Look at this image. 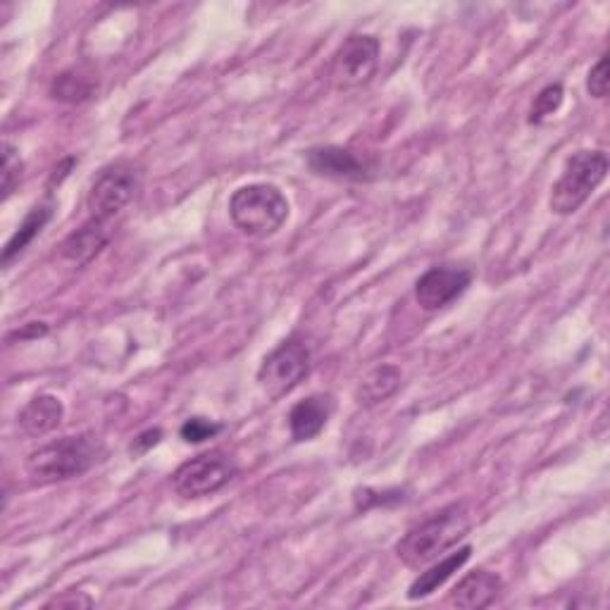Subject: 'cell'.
<instances>
[{
	"label": "cell",
	"instance_id": "6da1fadb",
	"mask_svg": "<svg viewBox=\"0 0 610 610\" xmlns=\"http://www.w3.org/2000/svg\"><path fill=\"white\" fill-rule=\"evenodd\" d=\"M470 518L463 506H449L441 513L413 527L399 543H396V556H399L406 568L420 570L424 566L458 547L470 534Z\"/></svg>",
	"mask_w": 610,
	"mask_h": 610
},
{
	"label": "cell",
	"instance_id": "7a4b0ae2",
	"mask_svg": "<svg viewBox=\"0 0 610 610\" xmlns=\"http://www.w3.org/2000/svg\"><path fill=\"white\" fill-rule=\"evenodd\" d=\"M101 441L91 434L62 437L31 451L24 460V468L34 482L53 484L74 480V477L89 472L96 466V460L101 458Z\"/></svg>",
	"mask_w": 610,
	"mask_h": 610
},
{
	"label": "cell",
	"instance_id": "3957f363",
	"mask_svg": "<svg viewBox=\"0 0 610 610\" xmlns=\"http://www.w3.org/2000/svg\"><path fill=\"white\" fill-rule=\"evenodd\" d=\"M289 201L274 184H246L229 198V218L241 234L251 239H268L277 234L289 220Z\"/></svg>",
	"mask_w": 610,
	"mask_h": 610
},
{
	"label": "cell",
	"instance_id": "277c9868",
	"mask_svg": "<svg viewBox=\"0 0 610 610\" xmlns=\"http://www.w3.org/2000/svg\"><path fill=\"white\" fill-rule=\"evenodd\" d=\"M606 174L608 156L603 151H577L568 158L563 174L551 189V210L556 216H572L603 184Z\"/></svg>",
	"mask_w": 610,
	"mask_h": 610
},
{
	"label": "cell",
	"instance_id": "5b68a950",
	"mask_svg": "<svg viewBox=\"0 0 610 610\" xmlns=\"http://www.w3.org/2000/svg\"><path fill=\"white\" fill-rule=\"evenodd\" d=\"M239 472L234 458L216 449L181 463L172 474V489L181 499H206L224 489Z\"/></svg>",
	"mask_w": 610,
	"mask_h": 610
},
{
	"label": "cell",
	"instance_id": "8992f818",
	"mask_svg": "<svg viewBox=\"0 0 610 610\" xmlns=\"http://www.w3.org/2000/svg\"><path fill=\"white\" fill-rule=\"evenodd\" d=\"M310 372V349L301 339H287L262 360L258 384L268 399L277 401L299 387Z\"/></svg>",
	"mask_w": 610,
	"mask_h": 610
},
{
	"label": "cell",
	"instance_id": "52a82bcc",
	"mask_svg": "<svg viewBox=\"0 0 610 610\" xmlns=\"http://www.w3.org/2000/svg\"><path fill=\"white\" fill-rule=\"evenodd\" d=\"M139 189V172L134 164L129 162H112L108 168L98 172L91 181V189L87 196V208L93 220L108 222L118 218L120 212L134 201V193Z\"/></svg>",
	"mask_w": 610,
	"mask_h": 610
},
{
	"label": "cell",
	"instance_id": "ba28073f",
	"mask_svg": "<svg viewBox=\"0 0 610 610\" xmlns=\"http://www.w3.org/2000/svg\"><path fill=\"white\" fill-rule=\"evenodd\" d=\"M379 68V41L370 34H353L346 39L334 53L332 77L339 91H356L370 84Z\"/></svg>",
	"mask_w": 610,
	"mask_h": 610
},
{
	"label": "cell",
	"instance_id": "9c48e42d",
	"mask_svg": "<svg viewBox=\"0 0 610 610\" xmlns=\"http://www.w3.org/2000/svg\"><path fill=\"white\" fill-rule=\"evenodd\" d=\"M472 284V272L458 266H437L416 282V301L424 312H437L460 299Z\"/></svg>",
	"mask_w": 610,
	"mask_h": 610
},
{
	"label": "cell",
	"instance_id": "30bf717a",
	"mask_svg": "<svg viewBox=\"0 0 610 610\" xmlns=\"http://www.w3.org/2000/svg\"><path fill=\"white\" fill-rule=\"evenodd\" d=\"M312 174L337 181H370L372 164L343 146H316L306 153Z\"/></svg>",
	"mask_w": 610,
	"mask_h": 610
},
{
	"label": "cell",
	"instance_id": "8fae6325",
	"mask_svg": "<svg viewBox=\"0 0 610 610\" xmlns=\"http://www.w3.org/2000/svg\"><path fill=\"white\" fill-rule=\"evenodd\" d=\"M501 591H503V580L497 572L474 570V572H468L463 580L451 589L449 603L466 610H480L497 603Z\"/></svg>",
	"mask_w": 610,
	"mask_h": 610
},
{
	"label": "cell",
	"instance_id": "7c38bea8",
	"mask_svg": "<svg viewBox=\"0 0 610 610\" xmlns=\"http://www.w3.org/2000/svg\"><path fill=\"white\" fill-rule=\"evenodd\" d=\"M334 413V399L329 393H316L299 401L289 413V432L293 441L316 439Z\"/></svg>",
	"mask_w": 610,
	"mask_h": 610
},
{
	"label": "cell",
	"instance_id": "4fadbf2b",
	"mask_svg": "<svg viewBox=\"0 0 610 610\" xmlns=\"http://www.w3.org/2000/svg\"><path fill=\"white\" fill-rule=\"evenodd\" d=\"M62 418H64V406L58 396L41 393V396H34V399L20 410L18 424L24 437L37 439L58 430Z\"/></svg>",
	"mask_w": 610,
	"mask_h": 610
},
{
	"label": "cell",
	"instance_id": "5bb4252c",
	"mask_svg": "<svg viewBox=\"0 0 610 610\" xmlns=\"http://www.w3.org/2000/svg\"><path fill=\"white\" fill-rule=\"evenodd\" d=\"M108 241H110L108 222L91 218L87 224H81L77 232H72L62 241L60 253L64 260L74 262V266H89L96 256H101Z\"/></svg>",
	"mask_w": 610,
	"mask_h": 610
},
{
	"label": "cell",
	"instance_id": "9a60e30c",
	"mask_svg": "<svg viewBox=\"0 0 610 610\" xmlns=\"http://www.w3.org/2000/svg\"><path fill=\"white\" fill-rule=\"evenodd\" d=\"M470 556H472V547H460L458 551L449 553L447 558H441L439 563H434V566L430 563V568H427L424 572H420L418 580L410 584L408 599L410 601H420V599L432 597L437 589H441L443 584H447L451 577L468 563Z\"/></svg>",
	"mask_w": 610,
	"mask_h": 610
},
{
	"label": "cell",
	"instance_id": "2e32d148",
	"mask_svg": "<svg viewBox=\"0 0 610 610\" xmlns=\"http://www.w3.org/2000/svg\"><path fill=\"white\" fill-rule=\"evenodd\" d=\"M401 379L403 374L396 366H377L362 377V382L356 391V399L362 408H374L389 401L391 396L401 389Z\"/></svg>",
	"mask_w": 610,
	"mask_h": 610
},
{
	"label": "cell",
	"instance_id": "e0dca14e",
	"mask_svg": "<svg viewBox=\"0 0 610 610\" xmlns=\"http://www.w3.org/2000/svg\"><path fill=\"white\" fill-rule=\"evenodd\" d=\"M51 216H53V206H37L27 212V218L18 227V232L12 234V239L6 243V249H3V266L6 268H10L12 260L22 256L27 246L43 232V227L48 224V220H51Z\"/></svg>",
	"mask_w": 610,
	"mask_h": 610
},
{
	"label": "cell",
	"instance_id": "ac0fdd59",
	"mask_svg": "<svg viewBox=\"0 0 610 610\" xmlns=\"http://www.w3.org/2000/svg\"><path fill=\"white\" fill-rule=\"evenodd\" d=\"M96 84L91 77H84L81 72H62L60 77H56V81L51 84V96L56 101L62 103H81L91 98Z\"/></svg>",
	"mask_w": 610,
	"mask_h": 610
},
{
	"label": "cell",
	"instance_id": "d6986e66",
	"mask_svg": "<svg viewBox=\"0 0 610 610\" xmlns=\"http://www.w3.org/2000/svg\"><path fill=\"white\" fill-rule=\"evenodd\" d=\"M563 106V87L560 84H549L539 91L534 98V103L530 108V124H541L543 120H549L551 114L558 112V108Z\"/></svg>",
	"mask_w": 610,
	"mask_h": 610
},
{
	"label": "cell",
	"instance_id": "ffe728a7",
	"mask_svg": "<svg viewBox=\"0 0 610 610\" xmlns=\"http://www.w3.org/2000/svg\"><path fill=\"white\" fill-rule=\"evenodd\" d=\"M22 170H24V164H22L20 151L10 141H6L3 143V201H8L12 191L18 189L20 179H22Z\"/></svg>",
	"mask_w": 610,
	"mask_h": 610
},
{
	"label": "cell",
	"instance_id": "44dd1931",
	"mask_svg": "<svg viewBox=\"0 0 610 610\" xmlns=\"http://www.w3.org/2000/svg\"><path fill=\"white\" fill-rule=\"evenodd\" d=\"M220 430H222V424H216L206 418H191L181 424L179 434L187 443H203V441L216 437Z\"/></svg>",
	"mask_w": 610,
	"mask_h": 610
},
{
	"label": "cell",
	"instance_id": "7402d4cb",
	"mask_svg": "<svg viewBox=\"0 0 610 610\" xmlns=\"http://www.w3.org/2000/svg\"><path fill=\"white\" fill-rule=\"evenodd\" d=\"M587 91H589V96L599 98V101H603V98L608 96V58L606 56H601L599 62L589 70Z\"/></svg>",
	"mask_w": 610,
	"mask_h": 610
},
{
	"label": "cell",
	"instance_id": "603a6c76",
	"mask_svg": "<svg viewBox=\"0 0 610 610\" xmlns=\"http://www.w3.org/2000/svg\"><path fill=\"white\" fill-rule=\"evenodd\" d=\"M160 437H162L160 430H146L143 434H139V437L134 439V443H131V453H134V456L148 453L153 447H158Z\"/></svg>",
	"mask_w": 610,
	"mask_h": 610
},
{
	"label": "cell",
	"instance_id": "cb8c5ba5",
	"mask_svg": "<svg viewBox=\"0 0 610 610\" xmlns=\"http://www.w3.org/2000/svg\"><path fill=\"white\" fill-rule=\"evenodd\" d=\"M91 603L93 601L89 597H84V593H77V597L56 599V601L48 603V608H53V606H58V608H64V606H70V608H91Z\"/></svg>",
	"mask_w": 610,
	"mask_h": 610
},
{
	"label": "cell",
	"instance_id": "d4e9b609",
	"mask_svg": "<svg viewBox=\"0 0 610 610\" xmlns=\"http://www.w3.org/2000/svg\"><path fill=\"white\" fill-rule=\"evenodd\" d=\"M48 332V327L43 322H31L29 329H24V332H18L20 339H27V337H41Z\"/></svg>",
	"mask_w": 610,
	"mask_h": 610
}]
</instances>
